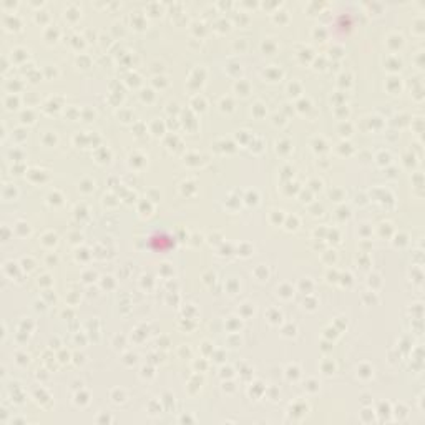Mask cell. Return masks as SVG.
<instances>
[{"label": "cell", "instance_id": "cell-1", "mask_svg": "<svg viewBox=\"0 0 425 425\" xmlns=\"http://www.w3.org/2000/svg\"><path fill=\"white\" fill-rule=\"evenodd\" d=\"M171 244H173V240L165 233H156L155 236H151V246L155 249L165 251V249H168Z\"/></svg>", "mask_w": 425, "mask_h": 425}]
</instances>
